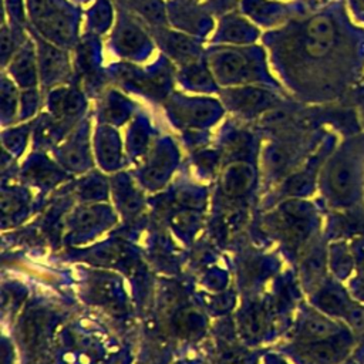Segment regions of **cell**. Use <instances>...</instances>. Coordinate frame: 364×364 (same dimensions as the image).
<instances>
[{
    "mask_svg": "<svg viewBox=\"0 0 364 364\" xmlns=\"http://www.w3.org/2000/svg\"><path fill=\"white\" fill-rule=\"evenodd\" d=\"M316 200L323 212L364 210V131L344 135L327 155Z\"/></svg>",
    "mask_w": 364,
    "mask_h": 364,
    "instance_id": "6da1fadb",
    "label": "cell"
},
{
    "mask_svg": "<svg viewBox=\"0 0 364 364\" xmlns=\"http://www.w3.org/2000/svg\"><path fill=\"white\" fill-rule=\"evenodd\" d=\"M272 226L290 260L297 263L303 252L324 233V212L316 199L287 198L273 213Z\"/></svg>",
    "mask_w": 364,
    "mask_h": 364,
    "instance_id": "7a4b0ae2",
    "label": "cell"
},
{
    "mask_svg": "<svg viewBox=\"0 0 364 364\" xmlns=\"http://www.w3.org/2000/svg\"><path fill=\"white\" fill-rule=\"evenodd\" d=\"M306 300L324 314L346 323L354 334L364 327V306L348 291L347 286L334 277H326Z\"/></svg>",
    "mask_w": 364,
    "mask_h": 364,
    "instance_id": "3957f363",
    "label": "cell"
},
{
    "mask_svg": "<svg viewBox=\"0 0 364 364\" xmlns=\"http://www.w3.org/2000/svg\"><path fill=\"white\" fill-rule=\"evenodd\" d=\"M357 338L351 328L314 341H289L283 353L293 364H341L355 348Z\"/></svg>",
    "mask_w": 364,
    "mask_h": 364,
    "instance_id": "277c9868",
    "label": "cell"
},
{
    "mask_svg": "<svg viewBox=\"0 0 364 364\" xmlns=\"http://www.w3.org/2000/svg\"><path fill=\"white\" fill-rule=\"evenodd\" d=\"M350 328L346 323L338 321L314 306L307 300H303L294 313L293 323L289 327V341H314L331 337Z\"/></svg>",
    "mask_w": 364,
    "mask_h": 364,
    "instance_id": "5b68a950",
    "label": "cell"
},
{
    "mask_svg": "<svg viewBox=\"0 0 364 364\" xmlns=\"http://www.w3.org/2000/svg\"><path fill=\"white\" fill-rule=\"evenodd\" d=\"M297 280L307 297L326 277L328 272V239L323 233L300 256L296 263Z\"/></svg>",
    "mask_w": 364,
    "mask_h": 364,
    "instance_id": "8992f818",
    "label": "cell"
},
{
    "mask_svg": "<svg viewBox=\"0 0 364 364\" xmlns=\"http://www.w3.org/2000/svg\"><path fill=\"white\" fill-rule=\"evenodd\" d=\"M354 270V252L351 239L328 240V272L341 283H347Z\"/></svg>",
    "mask_w": 364,
    "mask_h": 364,
    "instance_id": "52a82bcc",
    "label": "cell"
},
{
    "mask_svg": "<svg viewBox=\"0 0 364 364\" xmlns=\"http://www.w3.org/2000/svg\"><path fill=\"white\" fill-rule=\"evenodd\" d=\"M255 181V172L247 164L230 165L222 176V191L226 196L237 198L252 188Z\"/></svg>",
    "mask_w": 364,
    "mask_h": 364,
    "instance_id": "ba28073f",
    "label": "cell"
},
{
    "mask_svg": "<svg viewBox=\"0 0 364 364\" xmlns=\"http://www.w3.org/2000/svg\"><path fill=\"white\" fill-rule=\"evenodd\" d=\"M269 321V310L263 304L250 303L239 314V326L245 337L257 338L263 334Z\"/></svg>",
    "mask_w": 364,
    "mask_h": 364,
    "instance_id": "9c48e42d",
    "label": "cell"
},
{
    "mask_svg": "<svg viewBox=\"0 0 364 364\" xmlns=\"http://www.w3.org/2000/svg\"><path fill=\"white\" fill-rule=\"evenodd\" d=\"M354 252V270L346 286L351 296L364 306V235L351 239Z\"/></svg>",
    "mask_w": 364,
    "mask_h": 364,
    "instance_id": "30bf717a",
    "label": "cell"
},
{
    "mask_svg": "<svg viewBox=\"0 0 364 364\" xmlns=\"http://www.w3.org/2000/svg\"><path fill=\"white\" fill-rule=\"evenodd\" d=\"M220 80H245L250 75V68L243 58V55L237 53H223L215 60L213 68Z\"/></svg>",
    "mask_w": 364,
    "mask_h": 364,
    "instance_id": "8fae6325",
    "label": "cell"
},
{
    "mask_svg": "<svg viewBox=\"0 0 364 364\" xmlns=\"http://www.w3.org/2000/svg\"><path fill=\"white\" fill-rule=\"evenodd\" d=\"M175 326L182 336H195L205 327V318L199 311L182 310L175 318Z\"/></svg>",
    "mask_w": 364,
    "mask_h": 364,
    "instance_id": "7c38bea8",
    "label": "cell"
},
{
    "mask_svg": "<svg viewBox=\"0 0 364 364\" xmlns=\"http://www.w3.org/2000/svg\"><path fill=\"white\" fill-rule=\"evenodd\" d=\"M98 156L100 162L102 161L104 166L114 168L118 164L119 159V145L115 138H112L111 134H102L101 141L98 144Z\"/></svg>",
    "mask_w": 364,
    "mask_h": 364,
    "instance_id": "4fadbf2b",
    "label": "cell"
},
{
    "mask_svg": "<svg viewBox=\"0 0 364 364\" xmlns=\"http://www.w3.org/2000/svg\"><path fill=\"white\" fill-rule=\"evenodd\" d=\"M165 46H168L169 51L173 53L176 57H185V55H193L196 51V46L193 44L192 40L186 38L185 36L171 33L169 37L165 40Z\"/></svg>",
    "mask_w": 364,
    "mask_h": 364,
    "instance_id": "5bb4252c",
    "label": "cell"
},
{
    "mask_svg": "<svg viewBox=\"0 0 364 364\" xmlns=\"http://www.w3.org/2000/svg\"><path fill=\"white\" fill-rule=\"evenodd\" d=\"M173 225L178 228L179 232L182 233H188L191 230H193L196 228V222H195V213L193 212H179L175 218H173Z\"/></svg>",
    "mask_w": 364,
    "mask_h": 364,
    "instance_id": "9a60e30c",
    "label": "cell"
},
{
    "mask_svg": "<svg viewBox=\"0 0 364 364\" xmlns=\"http://www.w3.org/2000/svg\"><path fill=\"white\" fill-rule=\"evenodd\" d=\"M11 48H13V41H11L10 33H7V30L3 27V31H1V54H3V58H7V54H10Z\"/></svg>",
    "mask_w": 364,
    "mask_h": 364,
    "instance_id": "2e32d148",
    "label": "cell"
},
{
    "mask_svg": "<svg viewBox=\"0 0 364 364\" xmlns=\"http://www.w3.org/2000/svg\"><path fill=\"white\" fill-rule=\"evenodd\" d=\"M350 7L355 20L364 23V0H350Z\"/></svg>",
    "mask_w": 364,
    "mask_h": 364,
    "instance_id": "e0dca14e",
    "label": "cell"
},
{
    "mask_svg": "<svg viewBox=\"0 0 364 364\" xmlns=\"http://www.w3.org/2000/svg\"><path fill=\"white\" fill-rule=\"evenodd\" d=\"M341 364H364V351L355 346L354 351Z\"/></svg>",
    "mask_w": 364,
    "mask_h": 364,
    "instance_id": "ac0fdd59",
    "label": "cell"
},
{
    "mask_svg": "<svg viewBox=\"0 0 364 364\" xmlns=\"http://www.w3.org/2000/svg\"><path fill=\"white\" fill-rule=\"evenodd\" d=\"M355 114H357V119H358V125L361 128V131H364V101H361L358 105H357V109H355Z\"/></svg>",
    "mask_w": 364,
    "mask_h": 364,
    "instance_id": "d6986e66",
    "label": "cell"
},
{
    "mask_svg": "<svg viewBox=\"0 0 364 364\" xmlns=\"http://www.w3.org/2000/svg\"><path fill=\"white\" fill-rule=\"evenodd\" d=\"M355 338H357V347L364 351V327H363L361 331H358L355 334Z\"/></svg>",
    "mask_w": 364,
    "mask_h": 364,
    "instance_id": "ffe728a7",
    "label": "cell"
},
{
    "mask_svg": "<svg viewBox=\"0 0 364 364\" xmlns=\"http://www.w3.org/2000/svg\"><path fill=\"white\" fill-rule=\"evenodd\" d=\"M270 364H289V363L284 358H282V357H273Z\"/></svg>",
    "mask_w": 364,
    "mask_h": 364,
    "instance_id": "44dd1931",
    "label": "cell"
}]
</instances>
